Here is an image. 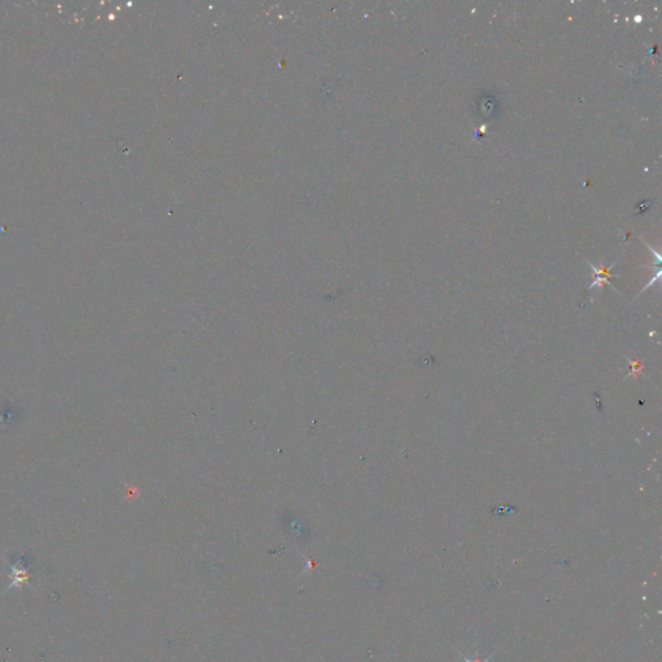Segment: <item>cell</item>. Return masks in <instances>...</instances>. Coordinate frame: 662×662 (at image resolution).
Instances as JSON below:
<instances>
[{
    "mask_svg": "<svg viewBox=\"0 0 662 662\" xmlns=\"http://www.w3.org/2000/svg\"><path fill=\"white\" fill-rule=\"evenodd\" d=\"M8 566L9 569H10V573L8 575L10 582L7 586V589L1 593V595L8 593L10 589L21 590L24 586H29L30 589H34L31 585V582H30L31 561L29 560L26 554H18L16 556L10 558V560H8Z\"/></svg>",
    "mask_w": 662,
    "mask_h": 662,
    "instance_id": "cell-1",
    "label": "cell"
},
{
    "mask_svg": "<svg viewBox=\"0 0 662 662\" xmlns=\"http://www.w3.org/2000/svg\"><path fill=\"white\" fill-rule=\"evenodd\" d=\"M589 266L593 268V272H595V275H596L595 281H593V284L589 286V289H593V287H602L603 285L604 284H611V280H610V278H611L612 275L610 273V269H611V268L613 267L614 264H612L611 267L607 268V269L602 267H593V264H590V263H589Z\"/></svg>",
    "mask_w": 662,
    "mask_h": 662,
    "instance_id": "cell-2",
    "label": "cell"
},
{
    "mask_svg": "<svg viewBox=\"0 0 662 662\" xmlns=\"http://www.w3.org/2000/svg\"><path fill=\"white\" fill-rule=\"evenodd\" d=\"M491 657H493V656H491V657H488V659H487V660H484V661H479V660H470V659H465V662H489L491 660Z\"/></svg>",
    "mask_w": 662,
    "mask_h": 662,
    "instance_id": "cell-3",
    "label": "cell"
}]
</instances>
